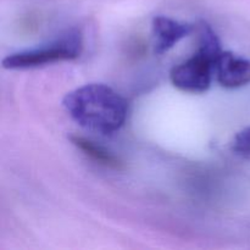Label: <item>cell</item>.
Segmentation results:
<instances>
[{"mask_svg": "<svg viewBox=\"0 0 250 250\" xmlns=\"http://www.w3.org/2000/svg\"><path fill=\"white\" fill-rule=\"evenodd\" d=\"M194 26L175 21L167 16H155L153 19V33L155 37V54L163 55L172 49L181 39L189 36Z\"/></svg>", "mask_w": 250, "mask_h": 250, "instance_id": "cell-5", "label": "cell"}, {"mask_svg": "<svg viewBox=\"0 0 250 250\" xmlns=\"http://www.w3.org/2000/svg\"><path fill=\"white\" fill-rule=\"evenodd\" d=\"M62 105L81 127L103 136L119 132L128 115L127 100L102 83H90L67 93Z\"/></svg>", "mask_w": 250, "mask_h": 250, "instance_id": "cell-1", "label": "cell"}, {"mask_svg": "<svg viewBox=\"0 0 250 250\" xmlns=\"http://www.w3.org/2000/svg\"><path fill=\"white\" fill-rule=\"evenodd\" d=\"M82 49V34L78 29L73 28L48 45L6 56L2 60V67L9 70H26L58 61L75 60L81 55Z\"/></svg>", "mask_w": 250, "mask_h": 250, "instance_id": "cell-2", "label": "cell"}, {"mask_svg": "<svg viewBox=\"0 0 250 250\" xmlns=\"http://www.w3.org/2000/svg\"><path fill=\"white\" fill-rule=\"evenodd\" d=\"M220 56V55H219ZM219 56L198 49L197 53L175 66L170 72L172 84L187 93H204L211 85L215 63Z\"/></svg>", "mask_w": 250, "mask_h": 250, "instance_id": "cell-3", "label": "cell"}, {"mask_svg": "<svg viewBox=\"0 0 250 250\" xmlns=\"http://www.w3.org/2000/svg\"><path fill=\"white\" fill-rule=\"evenodd\" d=\"M214 76L225 88L234 89L250 83V60L231 51H222L215 63Z\"/></svg>", "mask_w": 250, "mask_h": 250, "instance_id": "cell-4", "label": "cell"}, {"mask_svg": "<svg viewBox=\"0 0 250 250\" xmlns=\"http://www.w3.org/2000/svg\"><path fill=\"white\" fill-rule=\"evenodd\" d=\"M70 141L73 146H77L85 155L92 158L97 163L102 164V165L106 166V167L115 168V170L124 168V164H122V161L119 158H116L114 154H111L104 146H99L95 142L90 141V139L85 138V137L77 136V134L70 136Z\"/></svg>", "mask_w": 250, "mask_h": 250, "instance_id": "cell-6", "label": "cell"}, {"mask_svg": "<svg viewBox=\"0 0 250 250\" xmlns=\"http://www.w3.org/2000/svg\"><path fill=\"white\" fill-rule=\"evenodd\" d=\"M232 151L241 158L250 160V127L242 129L232 141Z\"/></svg>", "mask_w": 250, "mask_h": 250, "instance_id": "cell-7", "label": "cell"}]
</instances>
